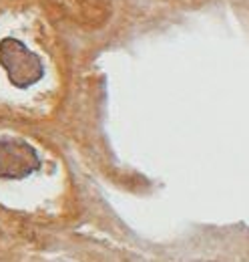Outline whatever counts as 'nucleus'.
<instances>
[{
    "label": "nucleus",
    "instance_id": "nucleus-1",
    "mask_svg": "<svg viewBox=\"0 0 249 262\" xmlns=\"http://www.w3.org/2000/svg\"><path fill=\"white\" fill-rule=\"evenodd\" d=\"M0 59L12 61V63H2V65L8 71L10 81L16 83L18 87H20V75L24 77V87L42 77V63L38 61V57L32 55L22 42L14 38H4L0 42Z\"/></svg>",
    "mask_w": 249,
    "mask_h": 262
},
{
    "label": "nucleus",
    "instance_id": "nucleus-2",
    "mask_svg": "<svg viewBox=\"0 0 249 262\" xmlns=\"http://www.w3.org/2000/svg\"><path fill=\"white\" fill-rule=\"evenodd\" d=\"M38 165V158L27 143L2 141L0 143V176H27Z\"/></svg>",
    "mask_w": 249,
    "mask_h": 262
}]
</instances>
